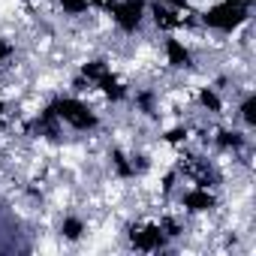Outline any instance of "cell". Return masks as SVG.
I'll return each instance as SVG.
<instances>
[{
  "instance_id": "cell-17",
  "label": "cell",
  "mask_w": 256,
  "mask_h": 256,
  "mask_svg": "<svg viewBox=\"0 0 256 256\" xmlns=\"http://www.w3.org/2000/svg\"><path fill=\"white\" fill-rule=\"evenodd\" d=\"M160 229H163L166 235H178V223H175V220H163V226H160Z\"/></svg>"
},
{
  "instance_id": "cell-5",
  "label": "cell",
  "mask_w": 256,
  "mask_h": 256,
  "mask_svg": "<svg viewBox=\"0 0 256 256\" xmlns=\"http://www.w3.org/2000/svg\"><path fill=\"white\" fill-rule=\"evenodd\" d=\"M184 208H190V211H208V208H214V196L208 190H190V193H184Z\"/></svg>"
},
{
  "instance_id": "cell-11",
  "label": "cell",
  "mask_w": 256,
  "mask_h": 256,
  "mask_svg": "<svg viewBox=\"0 0 256 256\" xmlns=\"http://www.w3.org/2000/svg\"><path fill=\"white\" fill-rule=\"evenodd\" d=\"M217 145H220V148H232V151H238V148L244 145V136H241V133H229V130H223V133L217 136Z\"/></svg>"
},
{
  "instance_id": "cell-12",
  "label": "cell",
  "mask_w": 256,
  "mask_h": 256,
  "mask_svg": "<svg viewBox=\"0 0 256 256\" xmlns=\"http://www.w3.org/2000/svg\"><path fill=\"white\" fill-rule=\"evenodd\" d=\"M241 118H244L247 126H256V96H247L241 102Z\"/></svg>"
},
{
  "instance_id": "cell-21",
  "label": "cell",
  "mask_w": 256,
  "mask_h": 256,
  "mask_svg": "<svg viewBox=\"0 0 256 256\" xmlns=\"http://www.w3.org/2000/svg\"><path fill=\"white\" fill-rule=\"evenodd\" d=\"M238 4H244V6H250V4H253V0H238Z\"/></svg>"
},
{
  "instance_id": "cell-15",
  "label": "cell",
  "mask_w": 256,
  "mask_h": 256,
  "mask_svg": "<svg viewBox=\"0 0 256 256\" xmlns=\"http://www.w3.org/2000/svg\"><path fill=\"white\" fill-rule=\"evenodd\" d=\"M60 6L70 12V16H82L88 10V0H60Z\"/></svg>"
},
{
  "instance_id": "cell-7",
  "label": "cell",
  "mask_w": 256,
  "mask_h": 256,
  "mask_svg": "<svg viewBox=\"0 0 256 256\" xmlns=\"http://www.w3.org/2000/svg\"><path fill=\"white\" fill-rule=\"evenodd\" d=\"M96 84H100V90H102L108 100H124V94H126V90H124V84H120V82H118L112 72L100 76V78H96Z\"/></svg>"
},
{
  "instance_id": "cell-18",
  "label": "cell",
  "mask_w": 256,
  "mask_h": 256,
  "mask_svg": "<svg viewBox=\"0 0 256 256\" xmlns=\"http://www.w3.org/2000/svg\"><path fill=\"white\" fill-rule=\"evenodd\" d=\"M166 139H169V142H181V139H187V133H184V130H172Z\"/></svg>"
},
{
  "instance_id": "cell-19",
  "label": "cell",
  "mask_w": 256,
  "mask_h": 256,
  "mask_svg": "<svg viewBox=\"0 0 256 256\" xmlns=\"http://www.w3.org/2000/svg\"><path fill=\"white\" fill-rule=\"evenodd\" d=\"M88 4H96V6H106V10H112V6H114V0H88Z\"/></svg>"
},
{
  "instance_id": "cell-10",
  "label": "cell",
  "mask_w": 256,
  "mask_h": 256,
  "mask_svg": "<svg viewBox=\"0 0 256 256\" xmlns=\"http://www.w3.org/2000/svg\"><path fill=\"white\" fill-rule=\"evenodd\" d=\"M60 232H64L70 241H76V238H82V232H84V223H82L78 217H66V220H64V226H60Z\"/></svg>"
},
{
  "instance_id": "cell-3",
  "label": "cell",
  "mask_w": 256,
  "mask_h": 256,
  "mask_svg": "<svg viewBox=\"0 0 256 256\" xmlns=\"http://www.w3.org/2000/svg\"><path fill=\"white\" fill-rule=\"evenodd\" d=\"M112 16H114L118 28H124V30H136V28L142 24L145 4H142V0H120V4L112 6Z\"/></svg>"
},
{
  "instance_id": "cell-20",
  "label": "cell",
  "mask_w": 256,
  "mask_h": 256,
  "mask_svg": "<svg viewBox=\"0 0 256 256\" xmlns=\"http://www.w3.org/2000/svg\"><path fill=\"white\" fill-rule=\"evenodd\" d=\"M166 4H172V6H187V0H166Z\"/></svg>"
},
{
  "instance_id": "cell-14",
  "label": "cell",
  "mask_w": 256,
  "mask_h": 256,
  "mask_svg": "<svg viewBox=\"0 0 256 256\" xmlns=\"http://www.w3.org/2000/svg\"><path fill=\"white\" fill-rule=\"evenodd\" d=\"M112 160H114V169H118V175H124V178H126V175H133V172H136V169H133L130 163H126V157H124L120 151H114V154H112Z\"/></svg>"
},
{
  "instance_id": "cell-22",
  "label": "cell",
  "mask_w": 256,
  "mask_h": 256,
  "mask_svg": "<svg viewBox=\"0 0 256 256\" xmlns=\"http://www.w3.org/2000/svg\"><path fill=\"white\" fill-rule=\"evenodd\" d=\"M0 114H4V102H0Z\"/></svg>"
},
{
  "instance_id": "cell-6",
  "label": "cell",
  "mask_w": 256,
  "mask_h": 256,
  "mask_svg": "<svg viewBox=\"0 0 256 256\" xmlns=\"http://www.w3.org/2000/svg\"><path fill=\"white\" fill-rule=\"evenodd\" d=\"M166 58L172 66H190V52L178 42V40H169L166 42Z\"/></svg>"
},
{
  "instance_id": "cell-4",
  "label": "cell",
  "mask_w": 256,
  "mask_h": 256,
  "mask_svg": "<svg viewBox=\"0 0 256 256\" xmlns=\"http://www.w3.org/2000/svg\"><path fill=\"white\" fill-rule=\"evenodd\" d=\"M130 241L139 250H160L166 244V232L160 226H145V229H133L130 232Z\"/></svg>"
},
{
  "instance_id": "cell-13",
  "label": "cell",
  "mask_w": 256,
  "mask_h": 256,
  "mask_svg": "<svg viewBox=\"0 0 256 256\" xmlns=\"http://www.w3.org/2000/svg\"><path fill=\"white\" fill-rule=\"evenodd\" d=\"M199 102H202V106H205L208 112H220V96H217V94H214L211 88H205V90L199 94Z\"/></svg>"
},
{
  "instance_id": "cell-8",
  "label": "cell",
  "mask_w": 256,
  "mask_h": 256,
  "mask_svg": "<svg viewBox=\"0 0 256 256\" xmlns=\"http://www.w3.org/2000/svg\"><path fill=\"white\" fill-rule=\"evenodd\" d=\"M154 22H157V28H163V30H172V28H178L181 24V18L172 12V10H166V6H154Z\"/></svg>"
},
{
  "instance_id": "cell-16",
  "label": "cell",
  "mask_w": 256,
  "mask_h": 256,
  "mask_svg": "<svg viewBox=\"0 0 256 256\" xmlns=\"http://www.w3.org/2000/svg\"><path fill=\"white\" fill-rule=\"evenodd\" d=\"M10 58H12V46L6 40H0V64H6Z\"/></svg>"
},
{
  "instance_id": "cell-1",
  "label": "cell",
  "mask_w": 256,
  "mask_h": 256,
  "mask_svg": "<svg viewBox=\"0 0 256 256\" xmlns=\"http://www.w3.org/2000/svg\"><path fill=\"white\" fill-rule=\"evenodd\" d=\"M244 18H247V6L238 4V0H223V4L211 6V10L202 16V22H205L208 28H217V30H235Z\"/></svg>"
},
{
  "instance_id": "cell-9",
  "label": "cell",
  "mask_w": 256,
  "mask_h": 256,
  "mask_svg": "<svg viewBox=\"0 0 256 256\" xmlns=\"http://www.w3.org/2000/svg\"><path fill=\"white\" fill-rule=\"evenodd\" d=\"M108 72V66H106V60H90V64H84L82 66V78H88V82H96L100 76H106Z\"/></svg>"
},
{
  "instance_id": "cell-2",
  "label": "cell",
  "mask_w": 256,
  "mask_h": 256,
  "mask_svg": "<svg viewBox=\"0 0 256 256\" xmlns=\"http://www.w3.org/2000/svg\"><path fill=\"white\" fill-rule=\"evenodd\" d=\"M52 112L60 120H66L70 126H76V130H94V126H96V114L84 102H78V100H54Z\"/></svg>"
}]
</instances>
